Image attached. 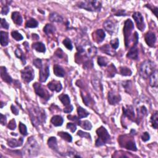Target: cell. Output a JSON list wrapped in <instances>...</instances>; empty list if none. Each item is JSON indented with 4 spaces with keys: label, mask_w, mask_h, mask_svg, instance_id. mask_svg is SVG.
<instances>
[{
    "label": "cell",
    "mask_w": 158,
    "mask_h": 158,
    "mask_svg": "<svg viewBox=\"0 0 158 158\" xmlns=\"http://www.w3.org/2000/svg\"><path fill=\"white\" fill-rule=\"evenodd\" d=\"M29 116L33 125L35 127L41 125L46 121L45 111L38 106H33L29 109Z\"/></svg>",
    "instance_id": "cell-1"
},
{
    "label": "cell",
    "mask_w": 158,
    "mask_h": 158,
    "mask_svg": "<svg viewBox=\"0 0 158 158\" xmlns=\"http://www.w3.org/2000/svg\"><path fill=\"white\" fill-rule=\"evenodd\" d=\"M39 145L33 137L28 138L27 141L22 150V154L25 157H34L38 155L39 152Z\"/></svg>",
    "instance_id": "cell-2"
},
{
    "label": "cell",
    "mask_w": 158,
    "mask_h": 158,
    "mask_svg": "<svg viewBox=\"0 0 158 158\" xmlns=\"http://www.w3.org/2000/svg\"><path fill=\"white\" fill-rule=\"evenodd\" d=\"M156 65L150 60H146L142 63L140 66L139 74L144 79H147L156 70Z\"/></svg>",
    "instance_id": "cell-3"
},
{
    "label": "cell",
    "mask_w": 158,
    "mask_h": 158,
    "mask_svg": "<svg viewBox=\"0 0 158 158\" xmlns=\"http://www.w3.org/2000/svg\"><path fill=\"white\" fill-rule=\"evenodd\" d=\"M77 5L80 8L84 9L88 11H91V12H98L102 7L101 1H92V0L78 2Z\"/></svg>",
    "instance_id": "cell-4"
},
{
    "label": "cell",
    "mask_w": 158,
    "mask_h": 158,
    "mask_svg": "<svg viewBox=\"0 0 158 158\" xmlns=\"http://www.w3.org/2000/svg\"><path fill=\"white\" fill-rule=\"evenodd\" d=\"M98 139L96 141V146H101L108 143L110 141V135L108 133L107 130L103 126L100 127L96 130Z\"/></svg>",
    "instance_id": "cell-5"
},
{
    "label": "cell",
    "mask_w": 158,
    "mask_h": 158,
    "mask_svg": "<svg viewBox=\"0 0 158 158\" xmlns=\"http://www.w3.org/2000/svg\"><path fill=\"white\" fill-rule=\"evenodd\" d=\"M118 141L120 146L123 148L133 151H136L137 150L136 144L132 137H130L128 135H122L119 137Z\"/></svg>",
    "instance_id": "cell-6"
},
{
    "label": "cell",
    "mask_w": 158,
    "mask_h": 158,
    "mask_svg": "<svg viewBox=\"0 0 158 158\" xmlns=\"http://www.w3.org/2000/svg\"><path fill=\"white\" fill-rule=\"evenodd\" d=\"M134 29V25L133 22L130 19H127L124 24L123 27V35L125 39V46L128 47L130 44V37H131V32Z\"/></svg>",
    "instance_id": "cell-7"
},
{
    "label": "cell",
    "mask_w": 158,
    "mask_h": 158,
    "mask_svg": "<svg viewBox=\"0 0 158 158\" xmlns=\"http://www.w3.org/2000/svg\"><path fill=\"white\" fill-rule=\"evenodd\" d=\"M33 88H34L35 92L37 95L41 98L46 100V101H48L50 98L51 96L50 95V93H49L47 90L45 89L42 85L40 84L39 83H35V84H33Z\"/></svg>",
    "instance_id": "cell-8"
},
{
    "label": "cell",
    "mask_w": 158,
    "mask_h": 158,
    "mask_svg": "<svg viewBox=\"0 0 158 158\" xmlns=\"http://www.w3.org/2000/svg\"><path fill=\"white\" fill-rule=\"evenodd\" d=\"M21 76L24 81L27 83L33 80L35 77V73L31 66H27L21 71Z\"/></svg>",
    "instance_id": "cell-9"
},
{
    "label": "cell",
    "mask_w": 158,
    "mask_h": 158,
    "mask_svg": "<svg viewBox=\"0 0 158 158\" xmlns=\"http://www.w3.org/2000/svg\"><path fill=\"white\" fill-rule=\"evenodd\" d=\"M133 19L136 22L137 28L140 30V31H143L145 29V24L144 23L143 17L140 13L135 12L132 16Z\"/></svg>",
    "instance_id": "cell-10"
},
{
    "label": "cell",
    "mask_w": 158,
    "mask_h": 158,
    "mask_svg": "<svg viewBox=\"0 0 158 158\" xmlns=\"http://www.w3.org/2000/svg\"><path fill=\"white\" fill-rule=\"evenodd\" d=\"M121 101V96L119 94L114 91H110L108 93V102L111 105H116Z\"/></svg>",
    "instance_id": "cell-11"
},
{
    "label": "cell",
    "mask_w": 158,
    "mask_h": 158,
    "mask_svg": "<svg viewBox=\"0 0 158 158\" xmlns=\"http://www.w3.org/2000/svg\"><path fill=\"white\" fill-rule=\"evenodd\" d=\"M145 40L146 44L149 47H155L156 42V37L155 33L152 32H148L145 34Z\"/></svg>",
    "instance_id": "cell-12"
},
{
    "label": "cell",
    "mask_w": 158,
    "mask_h": 158,
    "mask_svg": "<svg viewBox=\"0 0 158 158\" xmlns=\"http://www.w3.org/2000/svg\"><path fill=\"white\" fill-rule=\"evenodd\" d=\"M123 115L127 117L129 120L131 121H135V114L134 112L133 108L132 106H123Z\"/></svg>",
    "instance_id": "cell-13"
},
{
    "label": "cell",
    "mask_w": 158,
    "mask_h": 158,
    "mask_svg": "<svg viewBox=\"0 0 158 158\" xmlns=\"http://www.w3.org/2000/svg\"><path fill=\"white\" fill-rule=\"evenodd\" d=\"M49 76H50V69H49V67L46 66L41 67L40 69L39 80L41 82H45Z\"/></svg>",
    "instance_id": "cell-14"
},
{
    "label": "cell",
    "mask_w": 158,
    "mask_h": 158,
    "mask_svg": "<svg viewBox=\"0 0 158 158\" xmlns=\"http://www.w3.org/2000/svg\"><path fill=\"white\" fill-rule=\"evenodd\" d=\"M48 87L50 88V90H51L52 92H59L61 91L62 86L60 82L56 81V80H52L48 84Z\"/></svg>",
    "instance_id": "cell-15"
},
{
    "label": "cell",
    "mask_w": 158,
    "mask_h": 158,
    "mask_svg": "<svg viewBox=\"0 0 158 158\" xmlns=\"http://www.w3.org/2000/svg\"><path fill=\"white\" fill-rule=\"evenodd\" d=\"M24 139L23 138H20L19 140H16L14 138L8 139L7 141V144L11 148H17L23 145Z\"/></svg>",
    "instance_id": "cell-16"
},
{
    "label": "cell",
    "mask_w": 158,
    "mask_h": 158,
    "mask_svg": "<svg viewBox=\"0 0 158 158\" xmlns=\"http://www.w3.org/2000/svg\"><path fill=\"white\" fill-rule=\"evenodd\" d=\"M0 74H1V77L4 82L7 83V84H11L13 82V78L7 74L5 67L1 66L0 67Z\"/></svg>",
    "instance_id": "cell-17"
},
{
    "label": "cell",
    "mask_w": 158,
    "mask_h": 158,
    "mask_svg": "<svg viewBox=\"0 0 158 158\" xmlns=\"http://www.w3.org/2000/svg\"><path fill=\"white\" fill-rule=\"evenodd\" d=\"M93 39L98 43H100L104 40L106 35H105V32L102 29H98L96 31L93 33Z\"/></svg>",
    "instance_id": "cell-18"
},
{
    "label": "cell",
    "mask_w": 158,
    "mask_h": 158,
    "mask_svg": "<svg viewBox=\"0 0 158 158\" xmlns=\"http://www.w3.org/2000/svg\"><path fill=\"white\" fill-rule=\"evenodd\" d=\"M137 44H134L133 46L130 48V50L128 52L127 57L130 59L136 60L138 58V50L137 47Z\"/></svg>",
    "instance_id": "cell-19"
},
{
    "label": "cell",
    "mask_w": 158,
    "mask_h": 158,
    "mask_svg": "<svg viewBox=\"0 0 158 158\" xmlns=\"http://www.w3.org/2000/svg\"><path fill=\"white\" fill-rule=\"evenodd\" d=\"M103 27L104 29L111 35L113 34L116 30L115 24L110 20L105 21L103 24Z\"/></svg>",
    "instance_id": "cell-20"
},
{
    "label": "cell",
    "mask_w": 158,
    "mask_h": 158,
    "mask_svg": "<svg viewBox=\"0 0 158 158\" xmlns=\"http://www.w3.org/2000/svg\"><path fill=\"white\" fill-rule=\"evenodd\" d=\"M11 18L14 22L15 24L18 25H21L22 24V21H23V19H22V17L21 16V14L19 13V12H13L12 13V16H11Z\"/></svg>",
    "instance_id": "cell-21"
},
{
    "label": "cell",
    "mask_w": 158,
    "mask_h": 158,
    "mask_svg": "<svg viewBox=\"0 0 158 158\" xmlns=\"http://www.w3.org/2000/svg\"><path fill=\"white\" fill-rule=\"evenodd\" d=\"M51 122L52 125L56 127H59L62 125L64 122V119L61 116H54L51 119Z\"/></svg>",
    "instance_id": "cell-22"
},
{
    "label": "cell",
    "mask_w": 158,
    "mask_h": 158,
    "mask_svg": "<svg viewBox=\"0 0 158 158\" xmlns=\"http://www.w3.org/2000/svg\"><path fill=\"white\" fill-rule=\"evenodd\" d=\"M149 84L152 87H157V70L156 69L153 73L149 77Z\"/></svg>",
    "instance_id": "cell-23"
},
{
    "label": "cell",
    "mask_w": 158,
    "mask_h": 158,
    "mask_svg": "<svg viewBox=\"0 0 158 158\" xmlns=\"http://www.w3.org/2000/svg\"><path fill=\"white\" fill-rule=\"evenodd\" d=\"M53 71L54 74L56 76L59 77H63L65 76V71L64 70L62 67L59 65L56 64L53 67Z\"/></svg>",
    "instance_id": "cell-24"
},
{
    "label": "cell",
    "mask_w": 158,
    "mask_h": 158,
    "mask_svg": "<svg viewBox=\"0 0 158 158\" xmlns=\"http://www.w3.org/2000/svg\"><path fill=\"white\" fill-rule=\"evenodd\" d=\"M32 47L37 51L40 52H45V51H46V47H45L44 44L41 42H37L33 43Z\"/></svg>",
    "instance_id": "cell-25"
},
{
    "label": "cell",
    "mask_w": 158,
    "mask_h": 158,
    "mask_svg": "<svg viewBox=\"0 0 158 158\" xmlns=\"http://www.w3.org/2000/svg\"><path fill=\"white\" fill-rule=\"evenodd\" d=\"M8 33L6 32H1V44L3 46H6L8 44Z\"/></svg>",
    "instance_id": "cell-26"
},
{
    "label": "cell",
    "mask_w": 158,
    "mask_h": 158,
    "mask_svg": "<svg viewBox=\"0 0 158 158\" xmlns=\"http://www.w3.org/2000/svg\"><path fill=\"white\" fill-rule=\"evenodd\" d=\"M49 19L52 22H62L63 21V18L56 13L50 14Z\"/></svg>",
    "instance_id": "cell-27"
},
{
    "label": "cell",
    "mask_w": 158,
    "mask_h": 158,
    "mask_svg": "<svg viewBox=\"0 0 158 158\" xmlns=\"http://www.w3.org/2000/svg\"><path fill=\"white\" fill-rule=\"evenodd\" d=\"M150 122H151V125L155 129H157L158 125V112L155 111L154 112L153 114L151 116V119H150Z\"/></svg>",
    "instance_id": "cell-28"
},
{
    "label": "cell",
    "mask_w": 158,
    "mask_h": 158,
    "mask_svg": "<svg viewBox=\"0 0 158 158\" xmlns=\"http://www.w3.org/2000/svg\"><path fill=\"white\" fill-rule=\"evenodd\" d=\"M48 145L51 149L53 150H56L58 148V144H57V140L56 138L52 137L48 139Z\"/></svg>",
    "instance_id": "cell-29"
},
{
    "label": "cell",
    "mask_w": 158,
    "mask_h": 158,
    "mask_svg": "<svg viewBox=\"0 0 158 158\" xmlns=\"http://www.w3.org/2000/svg\"><path fill=\"white\" fill-rule=\"evenodd\" d=\"M148 110L146 108L145 106H141L140 108L137 110V112H138V120H141L143 119V118H144V116L146 115L147 114Z\"/></svg>",
    "instance_id": "cell-30"
},
{
    "label": "cell",
    "mask_w": 158,
    "mask_h": 158,
    "mask_svg": "<svg viewBox=\"0 0 158 158\" xmlns=\"http://www.w3.org/2000/svg\"><path fill=\"white\" fill-rule=\"evenodd\" d=\"M43 31L46 35H50L55 32L56 27L53 25L48 24L45 25V27L43 29Z\"/></svg>",
    "instance_id": "cell-31"
},
{
    "label": "cell",
    "mask_w": 158,
    "mask_h": 158,
    "mask_svg": "<svg viewBox=\"0 0 158 158\" xmlns=\"http://www.w3.org/2000/svg\"><path fill=\"white\" fill-rule=\"evenodd\" d=\"M59 98L65 106H67L70 105V100L69 98V96L67 95H66V94H62V95H60L59 96Z\"/></svg>",
    "instance_id": "cell-32"
},
{
    "label": "cell",
    "mask_w": 158,
    "mask_h": 158,
    "mask_svg": "<svg viewBox=\"0 0 158 158\" xmlns=\"http://www.w3.org/2000/svg\"><path fill=\"white\" fill-rule=\"evenodd\" d=\"M92 84L93 87H95L96 90H99L101 89V90H103L102 85H101L100 79L98 78V77H94V78L92 79Z\"/></svg>",
    "instance_id": "cell-33"
},
{
    "label": "cell",
    "mask_w": 158,
    "mask_h": 158,
    "mask_svg": "<svg viewBox=\"0 0 158 158\" xmlns=\"http://www.w3.org/2000/svg\"><path fill=\"white\" fill-rule=\"evenodd\" d=\"M78 125H80L83 129L86 130H90L92 128V123L88 120H84V121H81L80 120L78 123Z\"/></svg>",
    "instance_id": "cell-34"
},
{
    "label": "cell",
    "mask_w": 158,
    "mask_h": 158,
    "mask_svg": "<svg viewBox=\"0 0 158 158\" xmlns=\"http://www.w3.org/2000/svg\"><path fill=\"white\" fill-rule=\"evenodd\" d=\"M39 22L35 19L31 18L28 21L26 22L25 26L27 28H36L38 27Z\"/></svg>",
    "instance_id": "cell-35"
},
{
    "label": "cell",
    "mask_w": 158,
    "mask_h": 158,
    "mask_svg": "<svg viewBox=\"0 0 158 158\" xmlns=\"http://www.w3.org/2000/svg\"><path fill=\"white\" fill-rule=\"evenodd\" d=\"M77 112H78L79 119L86 118L89 115V112L87 111H86L85 109H84L80 106H79L77 108Z\"/></svg>",
    "instance_id": "cell-36"
},
{
    "label": "cell",
    "mask_w": 158,
    "mask_h": 158,
    "mask_svg": "<svg viewBox=\"0 0 158 158\" xmlns=\"http://www.w3.org/2000/svg\"><path fill=\"white\" fill-rule=\"evenodd\" d=\"M58 135L59 137H61L63 140H64L67 141L71 142L72 141V136L68 133L64 132V131H60V132H58Z\"/></svg>",
    "instance_id": "cell-37"
},
{
    "label": "cell",
    "mask_w": 158,
    "mask_h": 158,
    "mask_svg": "<svg viewBox=\"0 0 158 158\" xmlns=\"http://www.w3.org/2000/svg\"><path fill=\"white\" fill-rule=\"evenodd\" d=\"M15 54H16V56L18 58H19L21 60L22 63L25 64V62H26L25 56L24 54V52H22V51L21 50V49L17 48L16 51H15Z\"/></svg>",
    "instance_id": "cell-38"
},
{
    "label": "cell",
    "mask_w": 158,
    "mask_h": 158,
    "mask_svg": "<svg viewBox=\"0 0 158 158\" xmlns=\"http://www.w3.org/2000/svg\"><path fill=\"white\" fill-rule=\"evenodd\" d=\"M100 50H101V51H103V52H104V53H106L108 55L113 56L115 54V51L111 50L110 46H109L108 44H106V45H104V46H103L102 47H101Z\"/></svg>",
    "instance_id": "cell-39"
},
{
    "label": "cell",
    "mask_w": 158,
    "mask_h": 158,
    "mask_svg": "<svg viewBox=\"0 0 158 158\" xmlns=\"http://www.w3.org/2000/svg\"><path fill=\"white\" fill-rule=\"evenodd\" d=\"M120 73L123 76H130L132 72L130 69L126 67H121L120 68Z\"/></svg>",
    "instance_id": "cell-40"
},
{
    "label": "cell",
    "mask_w": 158,
    "mask_h": 158,
    "mask_svg": "<svg viewBox=\"0 0 158 158\" xmlns=\"http://www.w3.org/2000/svg\"><path fill=\"white\" fill-rule=\"evenodd\" d=\"M98 64L101 67H105L108 65V60L106 58L102 57V56H100L98 58Z\"/></svg>",
    "instance_id": "cell-41"
},
{
    "label": "cell",
    "mask_w": 158,
    "mask_h": 158,
    "mask_svg": "<svg viewBox=\"0 0 158 158\" xmlns=\"http://www.w3.org/2000/svg\"><path fill=\"white\" fill-rule=\"evenodd\" d=\"M107 71H108V74L109 77H114L116 72V69L115 66L113 64H111V66H109Z\"/></svg>",
    "instance_id": "cell-42"
},
{
    "label": "cell",
    "mask_w": 158,
    "mask_h": 158,
    "mask_svg": "<svg viewBox=\"0 0 158 158\" xmlns=\"http://www.w3.org/2000/svg\"><path fill=\"white\" fill-rule=\"evenodd\" d=\"M11 36L16 41H21L22 40H23V36L17 31H13L11 32Z\"/></svg>",
    "instance_id": "cell-43"
},
{
    "label": "cell",
    "mask_w": 158,
    "mask_h": 158,
    "mask_svg": "<svg viewBox=\"0 0 158 158\" xmlns=\"http://www.w3.org/2000/svg\"><path fill=\"white\" fill-rule=\"evenodd\" d=\"M19 131H20V133L22 135H24V136H26V135H27L28 134L27 127H26V125H24V124L22 122H19Z\"/></svg>",
    "instance_id": "cell-44"
},
{
    "label": "cell",
    "mask_w": 158,
    "mask_h": 158,
    "mask_svg": "<svg viewBox=\"0 0 158 158\" xmlns=\"http://www.w3.org/2000/svg\"><path fill=\"white\" fill-rule=\"evenodd\" d=\"M63 44L64 45V46H66V48L68 49L69 50H72V48H73V46H72V42H71V41L69 39H66L64 40L63 41Z\"/></svg>",
    "instance_id": "cell-45"
},
{
    "label": "cell",
    "mask_w": 158,
    "mask_h": 158,
    "mask_svg": "<svg viewBox=\"0 0 158 158\" xmlns=\"http://www.w3.org/2000/svg\"><path fill=\"white\" fill-rule=\"evenodd\" d=\"M96 48L93 46H90L89 48H88L87 50V54L90 56V57H93L95 56L96 54Z\"/></svg>",
    "instance_id": "cell-46"
},
{
    "label": "cell",
    "mask_w": 158,
    "mask_h": 158,
    "mask_svg": "<svg viewBox=\"0 0 158 158\" xmlns=\"http://www.w3.org/2000/svg\"><path fill=\"white\" fill-rule=\"evenodd\" d=\"M33 65H34L37 68H39V69H41V67H43V64H42V61H41V59H35L33 60Z\"/></svg>",
    "instance_id": "cell-47"
},
{
    "label": "cell",
    "mask_w": 158,
    "mask_h": 158,
    "mask_svg": "<svg viewBox=\"0 0 158 158\" xmlns=\"http://www.w3.org/2000/svg\"><path fill=\"white\" fill-rule=\"evenodd\" d=\"M110 44H111L112 48L114 49V50H116V49H118V48L119 47V39L118 38H116L114 40H112L111 41Z\"/></svg>",
    "instance_id": "cell-48"
},
{
    "label": "cell",
    "mask_w": 158,
    "mask_h": 158,
    "mask_svg": "<svg viewBox=\"0 0 158 158\" xmlns=\"http://www.w3.org/2000/svg\"><path fill=\"white\" fill-rule=\"evenodd\" d=\"M77 135H78V136H80V137H84L85 138H87V139H90V140H91V135H90V134H89L88 133H86V132H84V131H78V133H77Z\"/></svg>",
    "instance_id": "cell-49"
},
{
    "label": "cell",
    "mask_w": 158,
    "mask_h": 158,
    "mask_svg": "<svg viewBox=\"0 0 158 158\" xmlns=\"http://www.w3.org/2000/svg\"><path fill=\"white\" fill-rule=\"evenodd\" d=\"M67 128L68 129H69L71 131V132H72V133H74L77 130L76 125L75 123H67Z\"/></svg>",
    "instance_id": "cell-50"
},
{
    "label": "cell",
    "mask_w": 158,
    "mask_h": 158,
    "mask_svg": "<svg viewBox=\"0 0 158 158\" xmlns=\"http://www.w3.org/2000/svg\"><path fill=\"white\" fill-rule=\"evenodd\" d=\"M7 127L8 129L10 130H14L16 127V120L14 119H12L10 120V122H9L8 125H7Z\"/></svg>",
    "instance_id": "cell-51"
},
{
    "label": "cell",
    "mask_w": 158,
    "mask_h": 158,
    "mask_svg": "<svg viewBox=\"0 0 158 158\" xmlns=\"http://www.w3.org/2000/svg\"><path fill=\"white\" fill-rule=\"evenodd\" d=\"M150 138V135L148 133V132H144L143 133L142 136H141V139L143 141H147L149 140Z\"/></svg>",
    "instance_id": "cell-52"
},
{
    "label": "cell",
    "mask_w": 158,
    "mask_h": 158,
    "mask_svg": "<svg viewBox=\"0 0 158 158\" xmlns=\"http://www.w3.org/2000/svg\"><path fill=\"white\" fill-rule=\"evenodd\" d=\"M1 27L4 29H9V24L6 22V19H1Z\"/></svg>",
    "instance_id": "cell-53"
},
{
    "label": "cell",
    "mask_w": 158,
    "mask_h": 158,
    "mask_svg": "<svg viewBox=\"0 0 158 158\" xmlns=\"http://www.w3.org/2000/svg\"><path fill=\"white\" fill-rule=\"evenodd\" d=\"M145 6L147 7L148 8H149V9H151L154 13V14H155V16H157V7H154L153 6V8H152V7H151V5H146Z\"/></svg>",
    "instance_id": "cell-54"
},
{
    "label": "cell",
    "mask_w": 158,
    "mask_h": 158,
    "mask_svg": "<svg viewBox=\"0 0 158 158\" xmlns=\"http://www.w3.org/2000/svg\"><path fill=\"white\" fill-rule=\"evenodd\" d=\"M73 110V106L72 105H69V106H66V108L64 109V112H66V113H70Z\"/></svg>",
    "instance_id": "cell-55"
},
{
    "label": "cell",
    "mask_w": 158,
    "mask_h": 158,
    "mask_svg": "<svg viewBox=\"0 0 158 158\" xmlns=\"http://www.w3.org/2000/svg\"><path fill=\"white\" fill-rule=\"evenodd\" d=\"M9 8L8 6H3L2 7V9H1V14L3 15H6L7 13H9Z\"/></svg>",
    "instance_id": "cell-56"
},
{
    "label": "cell",
    "mask_w": 158,
    "mask_h": 158,
    "mask_svg": "<svg viewBox=\"0 0 158 158\" xmlns=\"http://www.w3.org/2000/svg\"><path fill=\"white\" fill-rule=\"evenodd\" d=\"M115 16H127V14L125 13V10H119L118 12L115 14Z\"/></svg>",
    "instance_id": "cell-57"
},
{
    "label": "cell",
    "mask_w": 158,
    "mask_h": 158,
    "mask_svg": "<svg viewBox=\"0 0 158 158\" xmlns=\"http://www.w3.org/2000/svg\"><path fill=\"white\" fill-rule=\"evenodd\" d=\"M55 54H56V56H58V57L60 58H62L63 57L64 54H65L63 52V51L61 50V49H60V48L58 49V50L56 51V52H55Z\"/></svg>",
    "instance_id": "cell-58"
},
{
    "label": "cell",
    "mask_w": 158,
    "mask_h": 158,
    "mask_svg": "<svg viewBox=\"0 0 158 158\" xmlns=\"http://www.w3.org/2000/svg\"><path fill=\"white\" fill-rule=\"evenodd\" d=\"M1 116V119H0V122H1V125H5L6 123V117L5 116H4L3 114H0Z\"/></svg>",
    "instance_id": "cell-59"
},
{
    "label": "cell",
    "mask_w": 158,
    "mask_h": 158,
    "mask_svg": "<svg viewBox=\"0 0 158 158\" xmlns=\"http://www.w3.org/2000/svg\"><path fill=\"white\" fill-rule=\"evenodd\" d=\"M11 111L13 112V113L14 115H16V116L18 115V114H19V110H18V109L16 106H14V105H11Z\"/></svg>",
    "instance_id": "cell-60"
},
{
    "label": "cell",
    "mask_w": 158,
    "mask_h": 158,
    "mask_svg": "<svg viewBox=\"0 0 158 158\" xmlns=\"http://www.w3.org/2000/svg\"><path fill=\"white\" fill-rule=\"evenodd\" d=\"M67 118H68L69 119L71 120H74V121H77L78 122V123L79 122V121H80V120H78L79 118H77V117H76V116H67Z\"/></svg>",
    "instance_id": "cell-61"
}]
</instances>
